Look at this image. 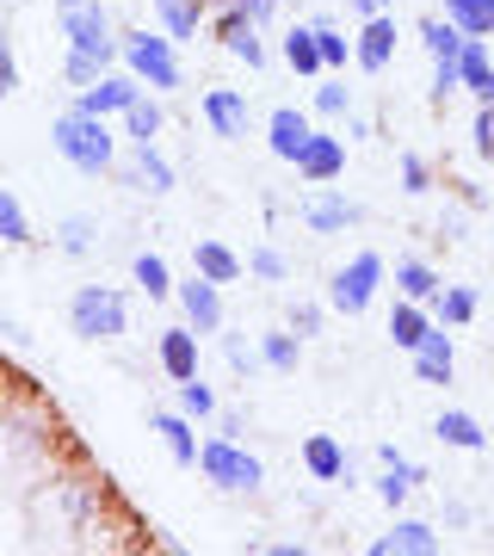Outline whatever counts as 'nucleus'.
Returning <instances> with one entry per match:
<instances>
[{"label": "nucleus", "mask_w": 494, "mask_h": 556, "mask_svg": "<svg viewBox=\"0 0 494 556\" xmlns=\"http://www.w3.org/2000/svg\"><path fill=\"white\" fill-rule=\"evenodd\" d=\"M137 285L149 291V298H167L174 285H167V260L161 254H137Z\"/></svg>", "instance_id": "32"}, {"label": "nucleus", "mask_w": 494, "mask_h": 556, "mask_svg": "<svg viewBox=\"0 0 494 556\" xmlns=\"http://www.w3.org/2000/svg\"><path fill=\"white\" fill-rule=\"evenodd\" d=\"M273 7H278V0H236V7H229V13H241V20H273Z\"/></svg>", "instance_id": "43"}, {"label": "nucleus", "mask_w": 494, "mask_h": 556, "mask_svg": "<svg viewBox=\"0 0 494 556\" xmlns=\"http://www.w3.org/2000/svg\"><path fill=\"white\" fill-rule=\"evenodd\" d=\"M266 365H273V371H296V340L291 334H266Z\"/></svg>", "instance_id": "34"}, {"label": "nucleus", "mask_w": 494, "mask_h": 556, "mask_svg": "<svg viewBox=\"0 0 494 556\" xmlns=\"http://www.w3.org/2000/svg\"><path fill=\"white\" fill-rule=\"evenodd\" d=\"M248 266H254L259 278H284V254H278V248H259V254L248 260Z\"/></svg>", "instance_id": "42"}, {"label": "nucleus", "mask_w": 494, "mask_h": 556, "mask_svg": "<svg viewBox=\"0 0 494 556\" xmlns=\"http://www.w3.org/2000/svg\"><path fill=\"white\" fill-rule=\"evenodd\" d=\"M395 285H402V298H415V303L439 298V278L427 273L420 260H402V266H395Z\"/></svg>", "instance_id": "29"}, {"label": "nucleus", "mask_w": 494, "mask_h": 556, "mask_svg": "<svg viewBox=\"0 0 494 556\" xmlns=\"http://www.w3.org/2000/svg\"><path fill=\"white\" fill-rule=\"evenodd\" d=\"M217 38H223V50H229V56H241L248 68H259V62H266V43H259V25H254V20H241V13H229V20L217 25Z\"/></svg>", "instance_id": "15"}, {"label": "nucleus", "mask_w": 494, "mask_h": 556, "mask_svg": "<svg viewBox=\"0 0 494 556\" xmlns=\"http://www.w3.org/2000/svg\"><path fill=\"white\" fill-rule=\"evenodd\" d=\"M439 439H445V445H457V452H482V427H476L470 415H464V408H445V415H439V427H433Z\"/></svg>", "instance_id": "22"}, {"label": "nucleus", "mask_w": 494, "mask_h": 556, "mask_svg": "<svg viewBox=\"0 0 494 556\" xmlns=\"http://www.w3.org/2000/svg\"><path fill=\"white\" fill-rule=\"evenodd\" d=\"M445 20H452L464 38H489L494 31V0H445Z\"/></svg>", "instance_id": "19"}, {"label": "nucleus", "mask_w": 494, "mask_h": 556, "mask_svg": "<svg viewBox=\"0 0 494 556\" xmlns=\"http://www.w3.org/2000/svg\"><path fill=\"white\" fill-rule=\"evenodd\" d=\"M56 25H62V38H68V50H80V56H93V62L118 56V43H112V25H105V7H99V0H56Z\"/></svg>", "instance_id": "2"}, {"label": "nucleus", "mask_w": 494, "mask_h": 556, "mask_svg": "<svg viewBox=\"0 0 494 556\" xmlns=\"http://www.w3.org/2000/svg\"><path fill=\"white\" fill-rule=\"evenodd\" d=\"M179 303H186V321H192V334H217L223 328V298H217V285L198 273L192 285H179Z\"/></svg>", "instance_id": "7"}, {"label": "nucleus", "mask_w": 494, "mask_h": 556, "mask_svg": "<svg viewBox=\"0 0 494 556\" xmlns=\"http://www.w3.org/2000/svg\"><path fill=\"white\" fill-rule=\"evenodd\" d=\"M415 482H420V470H415V464H408V457H390V470H383V482H377V495L390 501V507H402Z\"/></svg>", "instance_id": "27"}, {"label": "nucleus", "mask_w": 494, "mask_h": 556, "mask_svg": "<svg viewBox=\"0 0 494 556\" xmlns=\"http://www.w3.org/2000/svg\"><path fill=\"white\" fill-rule=\"evenodd\" d=\"M427 328H433V321H427V309H420L415 298H402V303H395V316H390V340L402 346V353H415Z\"/></svg>", "instance_id": "20"}, {"label": "nucleus", "mask_w": 494, "mask_h": 556, "mask_svg": "<svg viewBox=\"0 0 494 556\" xmlns=\"http://www.w3.org/2000/svg\"><path fill=\"white\" fill-rule=\"evenodd\" d=\"M420 38H427L433 62H457V56H464V31H457L452 20H427V25H420Z\"/></svg>", "instance_id": "26"}, {"label": "nucleus", "mask_w": 494, "mask_h": 556, "mask_svg": "<svg viewBox=\"0 0 494 556\" xmlns=\"http://www.w3.org/2000/svg\"><path fill=\"white\" fill-rule=\"evenodd\" d=\"M155 433H161V445L174 452V464H198V439L179 415H155Z\"/></svg>", "instance_id": "24"}, {"label": "nucleus", "mask_w": 494, "mask_h": 556, "mask_svg": "<svg viewBox=\"0 0 494 556\" xmlns=\"http://www.w3.org/2000/svg\"><path fill=\"white\" fill-rule=\"evenodd\" d=\"M303 223L321 229V236H334V229H353V223H358V204L353 199H334V192H309V199H303Z\"/></svg>", "instance_id": "12"}, {"label": "nucleus", "mask_w": 494, "mask_h": 556, "mask_svg": "<svg viewBox=\"0 0 494 556\" xmlns=\"http://www.w3.org/2000/svg\"><path fill=\"white\" fill-rule=\"evenodd\" d=\"M415 371H420V383H452V340H445V328H427L420 334Z\"/></svg>", "instance_id": "13"}, {"label": "nucleus", "mask_w": 494, "mask_h": 556, "mask_svg": "<svg viewBox=\"0 0 494 556\" xmlns=\"http://www.w3.org/2000/svg\"><path fill=\"white\" fill-rule=\"evenodd\" d=\"M291 328H296V334H316V328H321L316 303H296V309H291Z\"/></svg>", "instance_id": "44"}, {"label": "nucleus", "mask_w": 494, "mask_h": 556, "mask_svg": "<svg viewBox=\"0 0 494 556\" xmlns=\"http://www.w3.org/2000/svg\"><path fill=\"white\" fill-rule=\"evenodd\" d=\"M161 365H167L174 383L198 378V334L192 328H167V334H161Z\"/></svg>", "instance_id": "14"}, {"label": "nucleus", "mask_w": 494, "mask_h": 556, "mask_svg": "<svg viewBox=\"0 0 494 556\" xmlns=\"http://www.w3.org/2000/svg\"><path fill=\"white\" fill-rule=\"evenodd\" d=\"M476 155L494 161V100H482V112H476Z\"/></svg>", "instance_id": "39"}, {"label": "nucleus", "mask_w": 494, "mask_h": 556, "mask_svg": "<svg viewBox=\"0 0 494 556\" xmlns=\"http://www.w3.org/2000/svg\"><path fill=\"white\" fill-rule=\"evenodd\" d=\"M303 464H309V477H321V482L346 477V457H340V445L328 433H316L309 445H303Z\"/></svg>", "instance_id": "23"}, {"label": "nucleus", "mask_w": 494, "mask_h": 556, "mask_svg": "<svg viewBox=\"0 0 494 556\" xmlns=\"http://www.w3.org/2000/svg\"><path fill=\"white\" fill-rule=\"evenodd\" d=\"M316 105H321V112H346V87H321Z\"/></svg>", "instance_id": "45"}, {"label": "nucleus", "mask_w": 494, "mask_h": 556, "mask_svg": "<svg viewBox=\"0 0 494 556\" xmlns=\"http://www.w3.org/2000/svg\"><path fill=\"white\" fill-rule=\"evenodd\" d=\"M68 321L87 340H118L124 334V298L112 285H80L75 303H68Z\"/></svg>", "instance_id": "3"}, {"label": "nucleus", "mask_w": 494, "mask_h": 556, "mask_svg": "<svg viewBox=\"0 0 494 556\" xmlns=\"http://www.w3.org/2000/svg\"><path fill=\"white\" fill-rule=\"evenodd\" d=\"M390 50H395V20L390 13H377V20H365V31H358V62H365V68H383V62H390Z\"/></svg>", "instance_id": "17"}, {"label": "nucleus", "mask_w": 494, "mask_h": 556, "mask_svg": "<svg viewBox=\"0 0 494 556\" xmlns=\"http://www.w3.org/2000/svg\"><path fill=\"white\" fill-rule=\"evenodd\" d=\"M62 248H68V254H87V248H93V223L68 217V223H62Z\"/></svg>", "instance_id": "38"}, {"label": "nucleus", "mask_w": 494, "mask_h": 556, "mask_svg": "<svg viewBox=\"0 0 494 556\" xmlns=\"http://www.w3.org/2000/svg\"><path fill=\"white\" fill-rule=\"evenodd\" d=\"M179 408H186V415H211V408H217V396H211L198 378H186V383H179Z\"/></svg>", "instance_id": "35"}, {"label": "nucleus", "mask_w": 494, "mask_h": 556, "mask_svg": "<svg viewBox=\"0 0 494 556\" xmlns=\"http://www.w3.org/2000/svg\"><path fill=\"white\" fill-rule=\"evenodd\" d=\"M7 87H13V56L0 50V100H7Z\"/></svg>", "instance_id": "47"}, {"label": "nucleus", "mask_w": 494, "mask_h": 556, "mask_svg": "<svg viewBox=\"0 0 494 556\" xmlns=\"http://www.w3.org/2000/svg\"><path fill=\"white\" fill-rule=\"evenodd\" d=\"M284 62H291L296 75H316V68H321V50H316V25H296L291 38H284Z\"/></svg>", "instance_id": "25"}, {"label": "nucleus", "mask_w": 494, "mask_h": 556, "mask_svg": "<svg viewBox=\"0 0 494 556\" xmlns=\"http://www.w3.org/2000/svg\"><path fill=\"white\" fill-rule=\"evenodd\" d=\"M99 68H105V62H93V56H80V50H68V80H75V87H93Z\"/></svg>", "instance_id": "40"}, {"label": "nucleus", "mask_w": 494, "mask_h": 556, "mask_svg": "<svg viewBox=\"0 0 494 556\" xmlns=\"http://www.w3.org/2000/svg\"><path fill=\"white\" fill-rule=\"evenodd\" d=\"M439 551V532L420 526V519H395V532H383L371 544V556H433Z\"/></svg>", "instance_id": "10"}, {"label": "nucleus", "mask_w": 494, "mask_h": 556, "mask_svg": "<svg viewBox=\"0 0 494 556\" xmlns=\"http://www.w3.org/2000/svg\"><path fill=\"white\" fill-rule=\"evenodd\" d=\"M31 236V223H25V211H20V199L0 186V241H25Z\"/></svg>", "instance_id": "33"}, {"label": "nucleus", "mask_w": 494, "mask_h": 556, "mask_svg": "<svg viewBox=\"0 0 494 556\" xmlns=\"http://www.w3.org/2000/svg\"><path fill=\"white\" fill-rule=\"evenodd\" d=\"M192 260H198V273L211 278V285H229V278H241V260L223 248V241H198L192 248Z\"/></svg>", "instance_id": "21"}, {"label": "nucleus", "mask_w": 494, "mask_h": 556, "mask_svg": "<svg viewBox=\"0 0 494 556\" xmlns=\"http://www.w3.org/2000/svg\"><path fill=\"white\" fill-rule=\"evenodd\" d=\"M229 358H236L241 371H254L259 358H254V346H248V340H229Z\"/></svg>", "instance_id": "46"}, {"label": "nucleus", "mask_w": 494, "mask_h": 556, "mask_svg": "<svg viewBox=\"0 0 494 556\" xmlns=\"http://www.w3.org/2000/svg\"><path fill=\"white\" fill-rule=\"evenodd\" d=\"M402 192H427V161L402 155Z\"/></svg>", "instance_id": "41"}, {"label": "nucleus", "mask_w": 494, "mask_h": 556, "mask_svg": "<svg viewBox=\"0 0 494 556\" xmlns=\"http://www.w3.org/2000/svg\"><path fill=\"white\" fill-rule=\"evenodd\" d=\"M118 50H124V62L137 68V80H149V87H174V80H179L174 38H149V31H130Z\"/></svg>", "instance_id": "6"}, {"label": "nucleus", "mask_w": 494, "mask_h": 556, "mask_svg": "<svg viewBox=\"0 0 494 556\" xmlns=\"http://www.w3.org/2000/svg\"><path fill=\"white\" fill-rule=\"evenodd\" d=\"M204 118L217 137H248V100H241L236 87H211L204 93Z\"/></svg>", "instance_id": "11"}, {"label": "nucleus", "mask_w": 494, "mask_h": 556, "mask_svg": "<svg viewBox=\"0 0 494 556\" xmlns=\"http://www.w3.org/2000/svg\"><path fill=\"white\" fill-rule=\"evenodd\" d=\"M137 179L149 192H167V186H174V167L155 155V142H137Z\"/></svg>", "instance_id": "30"}, {"label": "nucleus", "mask_w": 494, "mask_h": 556, "mask_svg": "<svg viewBox=\"0 0 494 556\" xmlns=\"http://www.w3.org/2000/svg\"><path fill=\"white\" fill-rule=\"evenodd\" d=\"M142 87L124 75H99L93 87H80V112H93V118H112V112H130V100H137Z\"/></svg>", "instance_id": "8"}, {"label": "nucleus", "mask_w": 494, "mask_h": 556, "mask_svg": "<svg viewBox=\"0 0 494 556\" xmlns=\"http://www.w3.org/2000/svg\"><path fill=\"white\" fill-rule=\"evenodd\" d=\"M124 118H130V137H137V142H155V130H161V105L155 100H142V93H137Z\"/></svg>", "instance_id": "31"}, {"label": "nucleus", "mask_w": 494, "mask_h": 556, "mask_svg": "<svg viewBox=\"0 0 494 556\" xmlns=\"http://www.w3.org/2000/svg\"><path fill=\"white\" fill-rule=\"evenodd\" d=\"M457 80L470 87L476 100H494V62L482 56V43L464 38V56H457Z\"/></svg>", "instance_id": "18"}, {"label": "nucleus", "mask_w": 494, "mask_h": 556, "mask_svg": "<svg viewBox=\"0 0 494 556\" xmlns=\"http://www.w3.org/2000/svg\"><path fill=\"white\" fill-rule=\"evenodd\" d=\"M340 167H346V149H340V137H316V130H309L303 155H296V174L309 179V186H328Z\"/></svg>", "instance_id": "9"}, {"label": "nucleus", "mask_w": 494, "mask_h": 556, "mask_svg": "<svg viewBox=\"0 0 494 556\" xmlns=\"http://www.w3.org/2000/svg\"><path fill=\"white\" fill-rule=\"evenodd\" d=\"M198 464H204V477L217 482V489H229V495H254L259 489V464L241 445H229V439H204L198 445Z\"/></svg>", "instance_id": "4"}, {"label": "nucleus", "mask_w": 494, "mask_h": 556, "mask_svg": "<svg viewBox=\"0 0 494 556\" xmlns=\"http://www.w3.org/2000/svg\"><path fill=\"white\" fill-rule=\"evenodd\" d=\"M266 130H273V155L278 161H296V155H303V142H309V118H303V112H291V105H278Z\"/></svg>", "instance_id": "16"}, {"label": "nucleus", "mask_w": 494, "mask_h": 556, "mask_svg": "<svg viewBox=\"0 0 494 556\" xmlns=\"http://www.w3.org/2000/svg\"><path fill=\"white\" fill-rule=\"evenodd\" d=\"M50 142H56V155H62V161H75L80 174H105V167H112V130H105V118L80 112V105L56 118Z\"/></svg>", "instance_id": "1"}, {"label": "nucleus", "mask_w": 494, "mask_h": 556, "mask_svg": "<svg viewBox=\"0 0 494 556\" xmlns=\"http://www.w3.org/2000/svg\"><path fill=\"white\" fill-rule=\"evenodd\" d=\"M377 285H383V260L377 254H358L353 266H340L334 285H328V303H334L340 316H365L377 298Z\"/></svg>", "instance_id": "5"}, {"label": "nucleus", "mask_w": 494, "mask_h": 556, "mask_svg": "<svg viewBox=\"0 0 494 556\" xmlns=\"http://www.w3.org/2000/svg\"><path fill=\"white\" fill-rule=\"evenodd\" d=\"M316 50H321V68H340L346 62V38L328 31V25H316Z\"/></svg>", "instance_id": "37"}, {"label": "nucleus", "mask_w": 494, "mask_h": 556, "mask_svg": "<svg viewBox=\"0 0 494 556\" xmlns=\"http://www.w3.org/2000/svg\"><path fill=\"white\" fill-rule=\"evenodd\" d=\"M439 316H445V321H470L476 316V298H470V291H439Z\"/></svg>", "instance_id": "36"}, {"label": "nucleus", "mask_w": 494, "mask_h": 556, "mask_svg": "<svg viewBox=\"0 0 494 556\" xmlns=\"http://www.w3.org/2000/svg\"><path fill=\"white\" fill-rule=\"evenodd\" d=\"M383 7H390V0H353V13H365V20H377Z\"/></svg>", "instance_id": "48"}, {"label": "nucleus", "mask_w": 494, "mask_h": 556, "mask_svg": "<svg viewBox=\"0 0 494 556\" xmlns=\"http://www.w3.org/2000/svg\"><path fill=\"white\" fill-rule=\"evenodd\" d=\"M167 38H198V0H155Z\"/></svg>", "instance_id": "28"}]
</instances>
